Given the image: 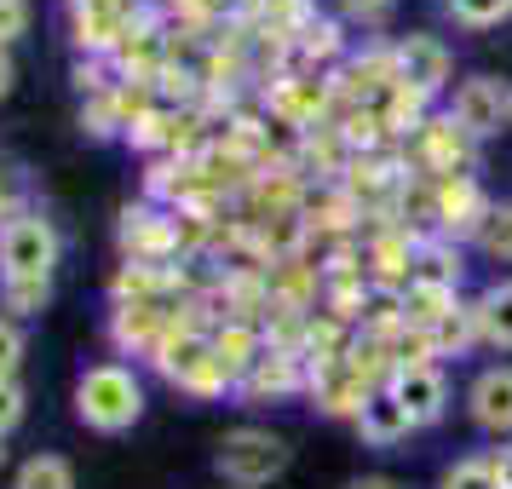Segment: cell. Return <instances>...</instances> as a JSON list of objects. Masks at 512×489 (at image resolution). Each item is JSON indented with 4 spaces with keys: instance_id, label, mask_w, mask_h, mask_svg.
Masks as SVG:
<instances>
[{
    "instance_id": "7402d4cb",
    "label": "cell",
    "mask_w": 512,
    "mask_h": 489,
    "mask_svg": "<svg viewBox=\"0 0 512 489\" xmlns=\"http://www.w3.org/2000/svg\"><path fill=\"white\" fill-rule=\"evenodd\" d=\"M461 242L449 236H420L415 248V282H438V288H461Z\"/></svg>"
},
{
    "instance_id": "7a4b0ae2",
    "label": "cell",
    "mask_w": 512,
    "mask_h": 489,
    "mask_svg": "<svg viewBox=\"0 0 512 489\" xmlns=\"http://www.w3.org/2000/svg\"><path fill=\"white\" fill-rule=\"evenodd\" d=\"M259 98H265V116L277 121V127H288L294 139H300V133H317V127H328V121L340 116L334 75H317V70L271 75V81L259 87Z\"/></svg>"
},
{
    "instance_id": "7c38bea8",
    "label": "cell",
    "mask_w": 512,
    "mask_h": 489,
    "mask_svg": "<svg viewBox=\"0 0 512 489\" xmlns=\"http://www.w3.org/2000/svg\"><path fill=\"white\" fill-rule=\"evenodd\" d=\"M305 386H311V363H305L300 351L265 346L259 363L248 369V380L236 386V397H248V403H282V397H300Z\"/></svg>"
},
{
    "instance_id": "9a60e30c",
    "label": "cell",
    "mask_w": 512,
    "mask_h": 489,
    "mask_svg": "<svg viewBox=\"0 0 512 489\" xmlns=\"http://www.w3.org/2000/svg\"><path fill=\"white\" fill-rule=\"evenodd\" d=\"M386 392L409 409L415 426H438V420L449 415V374H443L438 363H409V369H392Z\"/></svg>"
},
{
    "instance_id": "3957f363",
    "label": "cell",
    "mask_w": 512,
    "mask_h": 489,
    "mask_svg": "<svg viewBox=\"0 0 512 489\" xmlns=\"http://www.w3.org/2000/svg\"><path fill=\"white\" fill-rule=\"evenodd\" d=\"M415 185V173L403 162V150H374V156H351L346 173H340V190H346L351 202L363 208V219L374 225H392L397 208H403V196Z\"/></svg>"
},
{
    "instance_id": "2e32d148",
    "label": "cell",
    "mask_w": 512,
    "mask_h": 489,
    "mask_svg": "<svg viewBox=\"0 0 512 489\" xmlns=\"http://www.w3.org/2000/svg\"><path fill=\"white\" fill-rule=\"evenodd\" d=\"M466 415L489 438H512V363H489L466 386Z\"/></svg>"
},
{
    "instance_id": "d590c367",
    "label": "cell",
    "mask_w": 512,
    "mask_h": 489,
    "mask_svg": "<svg viewBox=\"0 0 512 489\" xmlns=\"http://www.w3.org/2000/svg\"><path fill=\"white\" fill-rule=\"evenodd\" d=\"M346 489H397V478H386V472H363V478H351Z\"/></svg>"
},
{
    "instance_id": "e575fe53",
    "label": "cell",
    "mask_w": 512,
    "mask_h": 489,
    "mask_svg": "<svg viewBox=\"0 0 512 489\" xmlns=\"http://www.w3.org/2000/svg\"><path fill=\"white\" fill-rule=\"evenodd\" d=\"M489 466H495V484H501V489H512V443H501V449L489 455Z\"/></svg>"
},
{
    "instance_id": "e0dca14e",
    "label": "cell",
    "mask_w": 512,
    "mask_h": 489,
    "mask_svg": "<svg viewBox=\"0 0 512 489\" xmlns=\"http://www.w3.org/2000/svg\"><path fill=\"white\" fill-rule=\"evenodd\" d=\"M162 334H167L162 300H133V305H116V311H110V346H116L121 357H150Z\"/></svg>"
},
{
    "instance_id": "cb8c5ba5",
    "label": "cell",
    "mask_w": 512,
    "mask_h": 489,
    "mask_svg": "<svg viewBox=\"0 0 512 489\" xmlns=\"http://www.w3.org/2000/svg\"><path fill=\"white\" fill-rule=\"evenodd\" d=\"M12 489H75V466L64 455H29Z\"/></svg>"
},
{
    "instance_id": "44dd1931",
    "label": "cell",
    "mask_w": 512,
    "mask_h": 489,
    "mask_svg": "<svg viewBox=\"0 0 512 489\" xmlns=\"http://www.w3.org/2000/svg\"><path fill=\"white\" fill-rule=\"evenodd\" d=\"M461 300V288H438V282H409L403 288V323L409 328H438Z\"/></svg>"
},
{
    "instance_id": "ba28073f",
    "label": "cell",
    "mask_w": 512,
    "mask_h": 489,
    "mask_svg": "<svg viewBox=\"0 0 512 489\" xmlns=\"http://www.w3.org/2000/svg\"><path fill=\"white\" fill-rule=\"evenodd\" d=\"M144 0H70V29H75V47L87 58H116L127 29L139 24Z\"/></svg>"
},
{
    "instance_id": "8992f818",
    "label": "cell",
    "mask_w": 512,
    "mask_h": 489,
    "mask_svg": "<svg viewBox=\"0 0 512 489\" xmlns=\"http://www.w3.org/2000/svg\"><path fill=\"white\" fill-rule=\"evenodd\" d=\"M58 248L64 242H58L47 213L24 208L18 219L0 225V282H52Z\"/></svg>"
},
{
    "instance_id": "d6a6232c",
    "label": "cell",
    "mask_w": 512,
    "mask_h": 489,
    "mask_svg": "<svg viewBox=\"0 0 512 489\" xmlns=\"http://www.w3.org/2000/svg\"><path fill=\"white\" fill-rule=\"evenodd\" d=\"M24 420V386L18 380H0V438Z\"/></svg>"
},
{
    "instance_id": "603a6c76",
    "label": "cell",
    "mask_w": 512,
    "mask_h": 489,
    "mask_svg": "<svg viewBox=\"0 0 512 489\" xmlns=\"http://www.w3.org/2000/svg\"><path fill=\"white\" fill-rule=\"evenodd\" d=\"M432 340V357H461L466 346H478V323H472V305H455L438 328H420Z\"/></svg>"
},
{
    "instance_id": "4316f807",
    "label": "cell",
    "mask_w": 512,
    "mask_h": 489,
    "mask_svg": "<svg viewBox=\"0 0 512 489\" xmlns=\"http://www.w3.org/2000/svg\"><path fill=\"white\" fill-rule=\"evenodd\" d=\"M478 248H484L489 259H507L512 265V202H495L489 225L478 231Z\"/></svg>"
},
{
    "instance_id": "f546056e",
    "label": "cell",
    "mask_w": 512,
    "mask_h": 489,
    "mask_svg": "<svg viewBox=\"0 0 512 489\" xmlns=\"http://www.w3.org/2000/svg\"><path fill=\"white\" fill-rule=\"evenodd\" d=\"M397 0H340V24H363V29H380L392 18Z\"/></svg>"
},
{
    "instance_id": "52a82bcc",
    "label": "cell",
    "mask_w": 512,
    "mask_h": 489,
    "mask_svg": "<svg viewBox=\"0 0 512 489\" xmlns=\"http://www.w3.org/2000/svg\"><path fill=\"white\" fill-rule=\"evenodd\" d=\"M489 190L478 185V173H455V179H438L432 185V236H449V242H478V231L489 225Z\"/></svg>"
},
{
    "instance_id": "4dcf8cb0",
    "label": "cell",
    "mask_w": 512,
    "mask_h": 489,
    "mask_svg": "<svg viewBox=\"0 0 512 489\" xmlns=\"http://www.w3.org/2000/svg\"><path fill=\"white\" fill-rule=\"evenodd\" d=\"M18 363H24V328L12 317H0V380H12Z\"/></svg>"
},
{
    "instance_id": "5bb4252c",
    "label": "cell",
    "mask_w": 512,
    "mask_h": 489,
    "mask_svg": "<svg viewBox=\"0 0 512 489\" xmlns=\"http://www.w3.org/2000/svg\"><path fill=\"white\" fill-rule=\"evenodd\" d=\"M415 248H420V231H403V225H374L369 242H363V259H369V282H374V288L403 294V288L415 282Z\"/></svg>"
},
{
    "instance_id": "6da1fadb",
    "label": "cell",
    "mask_w": 512,
    "mask_h": 489,
    "mask_svg": "<svg viewBox=\"0 0 512 489\" xmlns=\"http://www.w3.org/2000/svg\"><path fill=\"white\" fill-rule=\"evenodd\" d=\"M75 415L93 432H127L144 415V380L127 363H93L75 380Z\"/></svg>"
},
{
    "instance_id": "30bf717a",
    "label": "cell",
    "mask_w": 512,
    "mask_h": 489,
    "mask_svg": "<svg viewBox=\"0 0 512 489\" xmlns=\"http://www.w3.org/2000/svg\"><path fill=\"white\" fill-rule=\"evenodd\" d=\"M449 121L466 127L472 139H495V133H507V87L495 81V75H466L455 81V93H449Z\"/></svg>"
},
{
    "instance_id": "1f68e13d",
    "label": "cell",
    "mask_w": 512,
    "mask_h": 489,
    "mask_svg": "<svg viewBox=\"0 0 512 489\" xmlns=\"http://www.w3.org/2000/svg\"><path fill=\"white\" fill-rule=\"evenodd\" d=\"M29 0H0V47H12V41H24L29 35Z\"/></svg>"
},
{
    "instance_id": "d4e9b609",
    "label": "cell",
    "mask_w": 512,
    "mask_h": 489,
    "mask_svg": "<svg viewBox=\"0 0 512 489\" xmlns=\"http://www.w3.org/2000/svg\"><path fill=\"white\" fill-rule=\"evenodd\" d=\"M449 18L466 29H495L512 18V0H449Z\"/></svg>"
},
{
    "instance_id": "83f0119b",
    "label": "cell",
    "mask_w": 512,
    "mask_h": 489,
    "mask_svg": "<svg viewBox=\"0 0 512 489\" xmlns=\"http://www.w3.org/2000/svg\"><path fill=\"white\" fill-rule=\"evenodd\" d=\"M0 300H6V311H18V317H35V311H47L52 282H0Z\"/></svg>"
},
{
    "instance_id": "ac0fdd59",
    "label": "cell",
    "mask_w": 512,
    "mask_h": 489,
    "mask_svg": "<svg viewBox=\"0 0 512 489\" xmlns=\"http://www.w3.org/2000/svg\"><path fill=\"white\" fill-rule=\"evenodd\" d=\"M300 213H305V225H311V236H317V242H351V236H357V225H363V208H357L346 190H340V179L311 190Z\"/></svg>"
},
{
    "instance_id": "f35d334b",
    "label": "cell",
    "mask_w": 512,
    "mask_h": 489,
    "mask_svg": "<svg viewBox=\"0 0 512 489\" xmlns=\"http://www.w3.org/2000/svg\"><path fill=\"white\" fill-rule=\"evenodd\" d=\"M0 466H6V438H0Z\"/></svg>"
},
{
    "instance_id": "277c9868",
    "label": "cell",
    "mask_w": 512,
    "mask_h": 489,
    "mask_svg": "<svg viewBox=\"0 0 512 489\" xmlns=\"http://www.w3.org/2000/svg\"><path fill=\"white\" fill-rule=\"evenodd\" d=\"M288 461H294V449H288L277 432H265V426H236V432H225L219 449H213L219 478H225V484H242V489H259V484H271V478H282Z\"/></svg>"
},
{
    "instance_id": "4fadbf2b",
    "label": "cell",
    "mask_w": 512,
    "mask_h": 489,
    "mask_svg": "<svg viewBox=\"0 0 512 489\" xmlns=\"http://www.w3.org/2000/svg\"><path fill=\"white\" fill-rule=\"evenodd\" d=\"M121 254L127 259H150V265H173L179 259V219L173 213H156L150 202H139V208L121 213Z\"/></svg>"
},
{
    "instance_id": "d6986e66",
    "label": "cell",
    "mask_w": 512,
    "mask_h": 489,
    "mask_svg": "<svg viewBox=\"0 0 512 489\" xmlns=\"http://www.w3.org/2000/svg\"><path fill=\"white\" fill-rule=\"evenodd\" d=\"M351 426H357V438L369 443V449H397L409 432H420L415 420H409V409H403V403H397L386 386H380V392L363 403V415L351 420Z\"/></svg>"
},
{
    "instance_id": "9c48e42d",
    "label": "cell",
    "mask_w": 512,
    "mask_h": 489,
    "mask_svg": "<svg viewBox=\"0 0 512 489\" xmlns=\"http://www.w3.org/2000/svg\"><path fill=\"white\" fill-rule=\"evenodd\" d=\"M392 64H397V81L415 87L420 98H443L455 87V52L443 47L438 35H397L392 41Z\"/></svg>"
},
{
    "instance_id": "484cf974",
    "label": "cell",
    "mask_w": 512,
    "mask_h": 489,
    "mask_svg": "<svg viewBox=\"0 0 512 489\" xmlns=\"http://www.w3.org/2000/svg\"><path fill=\"white\" fill-rule=\"evenodd\" d=\"M438 489H501V484H495V466H489V455H466V461H455L438 478Z\"/></svg>"
},
{
    "instance_id": "74e56055",
    "label": "cell",
    "mask_w": 512,
    "mask_h": 489,
    "mask_svg": "<svg viewBox=\"0 0 512 489\" xmlns=\"http://www.w3.org/2000/svg\"><path fill=\"white\" fill-rule=\"evenodd\" d=\"M507 121H512V81H507Z\"/></svg>"
},
{
    "instance_id": "ffe728a7",
    "label": "cell",
    "mask_w": 512,
    "mask_h": 489,
    "mask_svg": "<svg viewBox=\"0 0 512 489\" xmlns=\"http://www.w3.org/2000/svg\"><path fill=\"white\" fill-rule=\"evenodd\" d=\"M472 323H478V346L512 351V277L489 282L484 294L472 300Z\"/></svg>"
},
{
    "instance_id": "836d02e7",
    "label": "cell",
    "mask_w": 512,
    "mask_h": 489,
    "mask_svg": "<svg viewBox=\"0 0 512 489\" xmlns=\"http://www.w3.org/2000/svg\"><path fill=\"white\" fill-rule=\"evenodd\" d=\"M18 213H24V190H18V179H12V167H0V225L18 219Z\"/></svg>"
},
{
    "instance_id": "5b68a950",
    "label": "cell",
    "mask_w": 512,
    "mask_h": 489,
    "mask_svg": "<svg viewBox=\"0 0 512 489\" xmlns=\"http://www.w3.org/2000/svg\"><path fill=\"white\" fill-rule=\"evenodd\" d=\"M397 150H403L409 173H415V179H426V185L455 179V173H472V162H478V139H472L466 127H455V121H449V110L426 116V127H420L409 144H397Z\"/></svg>"
},
{
    "instance_id": "f1b7e54d",
    "label": "cell",
    "mask_w": 512,
    "mask_h": 489,
    "mask_svg": "<svg viewBox=\"0 0 512 489\" xmlns=\"http://www.w3.org/2000/svg\"><path fill=\"white\" fill-rule=\"evenodd\" d=\"M190 6L202 24H248V18H259L265 0H190Z\"/></svg>"
},
{
    "instance_id": "8d00e7d4",
    "label": "cell",
    "mask_w": 512,
    "mask_h": 489,
    "mask_svg": "<svg viewBox=\"0 0 512 489\" xmlns=\"http://www.w3.org/2000/svg\"><path fill=\"white\" fill-rule=\"evenodd\" d=\"M12 81H18V70H12V52L0 47V98L12 93Z\"/></svg>"
},
{
    "instance_id": "8fae6325",
    "label": "cell",
    "mask_w": 512,
    "mask_h": 489,
    "mask_svg": "<svg viewBox=\"0 0 512 489\" xmlns=\"http://www.w3.org/2000/svg\"><path fill=\"white\" fill-rule=\"evenodd\" d=\"M392 81H397L392 47L386 41H369V47H351L346 64L334 70V98H340V110H357V104H374Z\"/></svg>"
}]
</instances>
